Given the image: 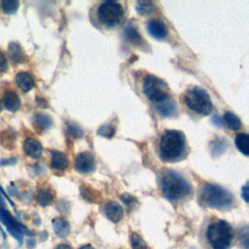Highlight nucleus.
<instances>
[{"instance_id": "3", "label": "nucleus", "mask_w": 249, "mask_h": 249, "mask_svg": "<svg viewBox=\"0 0 249 249\" xmlns=\"http://www.w3.org/2000/svg\"><path fill=\"white\" fill-rule=\"evenodd\" d=\"M199 202L207 207L228 209L232 206L234 197L228 190L213 184H203L199 192Z\"/></svg>"}, {"instance_id": "13", "label": "nucleus", "mask_w": 249, "mask_h": 249, "mask_svg": "<svg viewBox=\"0 0 249 249\" xmlns=\"http://www.w3.org/2000/svg\"><path fill=\"white\" fill-rule=\"evenodd\" d=\"M2 103L7 110L11 112H15V111H18L20 107V98L16 91L9 89V90H6L3 94Z\"/></svg>"}, {"instance_id": "31", "label": "nucleus", "mask_w": 249, "mask_h": 249, "mask_svg": "<svg viewBox=\"0 0 249 249\" xmlns=\"http://www.w3.org/2000/svg\"><path fill=\"white\" fill-rule=\"evenodd\" d=\"M8 69V61L5 54L0 51V72H5Z\"/></svg>"}, {"instance_id": "11", "label": "nucleus", "mask_w": 249, "mask_h": 249, "mask_svg": "<svg viewBox=\"0 0 249 249\" xmlns=\"http://www.w3.org/2000/svg\"><path fill=\"white\" fill-rule=\"evenodd\" d=\"M156 111L161 117H173L177 113L176 102L171 98H166L156 104Z\"/></svg>"}, {"instance_id": "39", "label": "nucleus", "mask_w": 249, "mask_h": 249, "mask_svg": "<svg viewBox=\"0 0 249 249\" xmlns=\"http://www.w3.org/2000/svg\"><path fill=\"white\" fill-rule=\"evenodd\" d=\"M2 111V101L0 100V112Z\"/></svg>"}, {"instance_id": "30", "label": "nucleus", "mask_w": 249, "mask_h": 249, "mask_svg": "<svg viewBox=\"0 0 249 249\" xmlns=\"http://www.w3.org/2000/svg\"><path fill=\"white\" fill-rule=\"evenodd\" d=\"M121 199H122V201H123L124 203H125L126 205H132V204L134 203L133 201L137 202L136 198H135L134 196H130L129 194H123V196H121Z\"/></svg>"}, {"instance_id": "10", "label": "nucleus", "mask_w": 249, "mask_h": 249, "mask_svg": "<svg viewBox=\"0 0 249 249\" xmlns=\"http://www.w3.org/2000/svg\"><path fill=\"white\" fill-rule=\"evenodd\" d=\"M147 30L154 38L158 40H163L168 33V30L165 24L162 21L155 18L148 21Z\"/></svg>"}, {"instance_id": "7", "label": "nucleus", "mask_w": 249, "mask_h": 249, "mask_svg": "<svg viewBox=\"0 0 249 249\" xmlns=\"http://www.w3.org/2000/svg\"><path fill=\"white\" fill-rule=\"evenodd\" d=\"M143 92L153 102H160L169 96V88L160 78L148 74L143 79Z\"/></svg>"}, {"instance_id": "9", "label": "nucleus", "mask_w": 249, "mask_h": 249, "mask_svg": "<svg viewBox=\"0 0 249 249\" xmlns=\"http://www.w3.org/2000/svg\"><path fill=\"white\" fill-rule=\"evenodd\" d=\"M74 165L78 172L89 173L95 169L94 156L89 152H82L76 156Z\"/></svg>"}, {"instance_id": "23", "label": "nucleus", "mask_w": 249, "mask_h": 249, "mask_svg": "<svg viewBox=\"0 0 249 249\" xmlns=\"http://www.w3.org/2000/svg\"><path fill=\"white\" fill-rule=\"evenodd\" d=\"M36 200L41 206H47L53 201V195L49 189H41L37 193Z\"/></svg>"}, {"instance_id": "35", "label": "nucleus", "mask_w": 249, "mask_h": 249, "mask_svg": "<svg viewBox=\"0 0 249 249\" xmlns=\"http://www.w3.org/2000/svg\"><path fill=\"white\" fill-rule=\"evenodd\" d=\"M26 246L29 248V249H32L35 247V241L33 239H28L26 241Z\"/></svg>"}, {"instance_id": "20", "label": "nucleus", "mask_w": 249, "mask_h": 249, "mask_svg": "<svg viewBox=\"0 0 249 249\" xmlns=\"http://www.w3.org/2000/svg\"><path fill=\"white\" fill-rule=\"evenodd\" d=\"M124 35L130 43L134 45H141L142 43V37L138 33L137 29L132 25H127L124 30Z\"/></svg>"}, {"instance_id": "18", "label": "nucleus", "mask_w": 249, "mask_h": 249, "mask_svg": "<svg viewBox=\"0 0 249 249\" xmlns=\"http://www.w3.org/2000/svg\"><path fill=\"white\" fill-rule=\"evenodd\" d=\"M224 123L226 124V125L231 129V130H237L241 127V121L240 119L232 112L231 111H227L224 114Z\"/></svg>"}, {"instance_id": "27", "label": "nucleus", "mask_w": 249, "mask_h": 249, "mask_svg": "<svg viewBox=\"0 0 249 249\" xmlns=\"http://www.w3.org/2000/svg\"><path fill=\"white\" fill-rule=\"evenodd\" d=\"M115 133V127L111 126L110 124H104L98 129V134L105 136V137H112Z\"/></svg>"}, {"instance_id": "25", "label": "nucleus", "mask_w": 249, "mask_h": 249, "mask_svg": "<svg viewBox=\"0 0 249 249\" xmlns=\"http://www.w3.org/2000/svg\"><path fill=\"white\" fill-rule=\"evenodd\" d=\"M136 10L139 14L146 16L150 15L154 12L155 6L153 5L152 2H144V1H138L136 3Z\"/></svg>"}, {"instance_id": "15", "label": "nucleus", "mask_w": 249, "mask_h": 249, "mask_svg": "<svg viewBox=\"0 0 249 249\" xmlns=\"http://www.w3.org/2000/svg\"><path fill=\"white\" fill-rule=\"evenodd\" d=\"M16 84L21 91L27 92L33 89L34 79L27 72H19L16 76Z\"/></svg>"}, {"instance_id": "21", "label": "nucleus", "mask_w": 249, "mask_h": 249, "mask_svg": "<svg viewBox=\"0 0 249 249\" xmlns=\"http://www.w3.org/2000/svg\"><path fill=\"white\" fill-rule=\"evenodd\" d=\"M53 124V120L49 115L43 114V113H39L35 116L34 119V125L40 129V130H45L48 129L49 127H51V125Z\"/></svg>"}, {"instance_id": "32", "label": "nucleus", "mask_w": 249, "mask_h": 249, "mask_svg": "<svg viewBox=\"0 0 249 249\" xmlns=\"http://www.w3.org/2000/svg\"><path fill=\"white\" fill-rule=\"evenodd\" d=\"M240 237H241V241L243 243V246L247 249L248 248V230L245 227L243 231H241L240 232Z\"/></svg>"}, {"instance_id": "17", "label": "nucleus", "mask_w": 249, "mask_h": 249, "mask_svg": "<svg viewBox=\"0 0 249 249\" xmlns=\"http://www.w3.org/2000/svg\"><path fill=\"white\" fill-rule=\"evenodd\" d=\"M69 160L67 156L58 151H53L52 153V158H51V166L53 169L55 170H64L68 166Z\"/></svg>"}, {"instance_id": "19", "label": "nucleus", "mask_w": 249, "mask_h": 249, "mask_svg": "<svg viewBox=\"0 0 249 249\" xmlns=\"http://www.w3.org/2000/svg\"><path fill=\"white\" fill-rule=\"evenodd\" d=\"M248 141H249V136H248L247 133L241 132V133H238L235 136V140H234L235 146L244 156H248L249 155Z\"/></svg>"}, {"instance_id": "5", "label": "nucleus", "mask_w": 249, "mask_h": 249, "mask_svg": "<svg viewBox=\"0 0 249 249\" xmlns=\"http://www.w3.org/2000/svg\"><path fill=\"white\" fill-rule=\"evenodd\" d=\"M183 101L188 109L200 116L210 114L213 109V104L208 92L197 86L187 89L184 93Z\"/></svg>"}, {"instance_id": "29", "label": "nucleus", "mask_w": 249, "mask_h": 249, "mask_svg": "<svg viewBox=\"0 0 249 249\" xmlns=\"http://www.w3.org/2000/svg\"><path fill=\"white\" fill-rule=\"evenodd\" d=\"M221 149L222 152H224L225 150V142L224 141H221V140H216V141H213L211 143V151H212V154L213 155H218V150Z\"/></svg>"}, {"instance_id": "14", "label": "nucleus", "mask_w": 249, "mask_h": 249, "mask_svg": "<svg viewBox=\"0 0 249 249\" xmlns=\"http://www.w3.org/2000/svg\"><path fill=\"white\" fill-rule=\"evenodd\" d=\"M23 151L28 157L32 159H39L42 155L43 147L35 138H27L23 143Z\"/></svg>"}, {"instance_id": "2", "label": "nucleus", "mask_w": 249, "mask_h": 249, "mask_svg": "<svg viewBox=\"0 0 249 249\" xmlns=\"http://www.w3.org/2000/svg\"><path fill=\"white\" fill-rule=\"evenodd\" d=\"M162 195L170 201L179 200L191 193V185L187 179L174 170L165 171L160 180Z\"/></svg>"}, {"instance_id": "12", "label": "nucleus", "mask_w": 249, "mask_h": 249, "mask_svg": "<svg viewBox=\"0 0 249 249\" xmlns=\"http://www.w3.org/2000/svg\"><path fill=\"white\" fill-rule=\"evenodd\" d=\"M104 212L106 217L113 223L120 222L124 217V209L116 201H109L104 207Z\"/></svg>"}, {"instance_id": "16", "label": "nucleus", "mask_w": 249, "mask_h": 249, "mask_svg": "<svg viewBox=\"0 0 249 249\" xmlns=\"http://www.w3.org/2000/svg\"><path fill=\"white\" fill-rule=\"evenodd\" d=\"M53 229L55 234L59 237L67 236L71 231L69 222L61 217H56L53 220Z\"/></svg>"}, {"instance_id": "22", "label": "nucleus", "mask_w": 249, "mask_h": 249, "mask_svg": "<svg viewBox=\"0 0 249 249\" xmlns=\"http://www.w3.org/2000/svg\"><path fill=\"white\" fill-rule=\"evenodd\" d=\"M9 54L11 59L15 62V63H19L22 61L23 57H24V53L23 51L21 50L20 46L17 43H12L10 44L9 47Z\"/></svg>"}, {"instance_id": "26", "label": "nucleus", "mask_w": 249, "mask_h": 249, "mask_svg": "<svg viewBox=\"0 0 249 249\" xmlns=\"http://www.w3.org/2000/svg\"><path fill=\"white\" fill-rule=\"evenodd\" d=\"M18 1L17 0H3L1 2V8L6 14H14L18 8Z\"/></svg>"}, {"instance_id": "37", "label": "nucleus", "mask_w": 249, "mask_h": 249, "mask_svg": "<svg viewBox=\"0 0 249 249\" xmlns=\"http://www.w3.org/2000/svg\"><path fill=\"white\" fill-rule=\"evenodd\" d=\"M79 249H95L94 247H92L91 245H89V244H86V245H83V246H81Z\"/></svg>"}, {"instance_id": "28", "label": "nucleus", "mask_w": 249, "mask_h": 249, "mask_svg": "<svg viewBox=\"0 0 249 249\" xmlns=\"http://www.w3.org/2000/svg\"><path fill=\"white\" fill-rule=\"evenodd\" d=\"M68 133L74 137H81L83 135V130L81 127L76 124H68Z\"/></svg>"}, {"instance_id": "6", "label": "nucleus", "mask_w": 249, "mask_h": 249, "mask_svg": "<svg viewBox=\"0 0 249 249\" xmlns=\"http://www.w3.org/2000/svg\"><path fill=\"white\" fill-rule=\"evenodd\" d=\"M98 22L110 29L119 25L124 18V8L116 1H104L99 3L96 10Z\"/></svg>"}, {"instance_id": "33", "label": "nucleus", "mask_w": 249, "mask_h": 249, "mask_svg": "<svg viewBox=\"0 0 249 249\" xmlns=\"http://www.w3.org/2000/svg\"><path fill=\"white\" fill-rule=\"evenodd\" d=\"M241 196L245 202H248V185H244L241 189Z\"/></svg>"}, {"instance_id": "34", "label": "nucleus", "mask_w": 249, "mask_h": 249, "mask_svg": "<svg viewBox=\"0 0 249 249\" xmlns=\"http://www.w3.org/2000/svg\"><path fill=\"white\" fill-rule=\"evenodd\" d=\"M54 249H73V247L70 246L69 244H66V243H60V244L56 245Z\"/></svg>"}, {"instance_id": "4", "label": "nucleus", "mask_w": 249, "mask_h": 249, "mask_svg": "<svg viewBox=\"0 0 249 249\" xmlns=\"http://www.w3.org/2000/svg\"><path fill=\"white\" fill-rule=\"evenodd\" d=\"M232 238L233 230L224 220L213 222L206 229V239L212 249H229Z\"/></svg>"}, {"instance_id": "24", "label": "nucleus", "mask_w": 249, "mask_h": 249, "mask_svg": "<svg viewBox=\"0 0 249 249\" xmlns=\"http://www.w3.org/2000/svg\"><path fill=\"white\" fill-rule=\"evenodd\" d=\"M129 240H130V245L132 249H148V245L146 241L137 232H131Z\"/></svg>"}, {"instance_id": "8", "label": "nucleus", "mask_w": 249, "mask_h": 249, "mask_svg": "<svg viewBox=\"0 0 249 249\" xmlns=\"http://www.w3.org/2000/svg\"><path fill=\"white\" fill-rule=\"evenodd\" d=\"M0 221L6 227L8 231L19 242V244H21V242H22L23 233L32 235V232L27 228H25L23 225L18 223L11 215V213L4 207L0 209Z\"/></svg>"}, {"instance_id": "1", "label": "nucleus", "mask_w": 249, "mask_h": 249, "mask_svg": "<svg viewBox=\"0 0 249 249\" xmlns=\"http://www.w3.org/2000/svg\"><path fill=\"white\" fill-rule=\"evenodd\" d=\"M187 153L185 134L180 130L169 129L163 131L159 142L160 158L163 161H177Z\"/></svg>"}, {"instance_id": "36", "label": "nucleus", "mask_w": 249, "mask_h": 249, "mask_svg": "<svg viewBox=\"0 0 249 249\" xmlns=\"http://www.w3.org/2000/svg\"><path fill=\"white\" fill-rule=\"evenodd\" d=\"M212 121H213L217 125H222V121H221V119H220L219 116H214L213 119H212Z\"/></svg>"}, {"instance_id": "38", "label": "nucleus", "mask_w": 249, "mask_h": 249, "mask_svg": "<svg viewBox=\"0 0 249 249\" xmlns=\"http://www.w3.org/2000/svg\"><path fill=\"white\" fill-rule=\"evenodd\" d=\"M1 208H3V200H2V198H1V196H0V209Z\"/></svg>"}]
</instances>
